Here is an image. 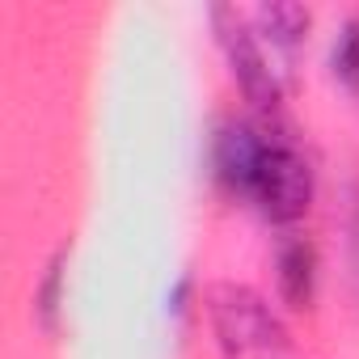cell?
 <instances>
[{
	"mask_svg": "<svg viewBox=\"0 0 359 359\" xmlns=\"http://www.w3.org/2000/svg\"><path fill=\"white\" fill-rule=\"evenodd\" d=\"M220 187L250 199L266 220L292 224L313 203V165L275 123H224L212 148Z\"/></svg>",
	"mask_w": 359,
	"mask_h": 359,
	"instance_id": "6da1fadb",
	"label": "cell"
},
{
	"mask_svg": "<svg viewBox=\"0 0 359 359\" xmlns=\"http://www.w3.org/2000/svg\"><path fill=\"white\" fill-rule=\"evenodd\" d=\"M216 342L229 359H275L287 346V334L271 304L241 283H220L208 300Z\"/></svg>",
	"mask_w": 359,
	"mask_h": 359,
	"instance_id": "7a4b0ae2",
	"label": "cell"
},
{
	"mask_svg": "<svg viewBox=\"0 0 359 359\" xmlns=\"http://www.w3.org/2000/svg\"><path fill=\"white\" fill-rule=\"evenodd\" d=\"M212 22H216V34H220L224 60H229L233 81L241 85V93H245L262 114H275L279 102H283L287 81L279 76V68H275L271 51L262 47L254 22H250L245 13H237V9H216Z\"/></svg>",
	"mask_w": 359,
	"mask_h": 359,
	"instance_id": "3957f363",
	"label": "cell"
},
{
	"mask_svg": "<svg viewBox=\"0 0 359 359\" xmlns=\"http://www.w3.org/2000/svg\"><path fill=\"white\" fill-rule=\"evenodd\" d=\"M250 22H254V30H258L262 47L271 51V60H275L279 76H283V81H292L296 51H300V43H304V34H309V22H313V18H309V9H300V5H266V9L250 13Z\"/></svg>",
	"mask_w": 359,
	"mask_h": 359,
	"instance_id": "277c9868",
	"label": "cell"
},
{
	"mask_svg": "<svg viewBox=\"0 0 359 359\" xmlns=\"http://www.w3.org/2000/svg\"><path fill=\"white\" fill-rule=\"evenodd\" d=\"M279 266V292L292 309H309L313 292H317V250L309 237H287L275 254Z\"/></svg>",
	"mask_w": 359,
	"mask_h": 359,
	"instance_id": "5b68a950",
	"label": "cell"
},
{
	"mask_svg": "<svg viewBox=\"0 0 359 359\" xmlns=\"http://www.w3.org/2000/svg\"><path fill=\"white\" fill-rule=\"evenodd\" d=\"M334 76L351 93H359V18H351L334 39Z\"/></svg>",
	"mask_w": 359,
	"mask_h": 359,
	"instance_id": "8992f818",
	"label": "cell"
},
{
	"mask_svg": "<svg viewBox=\"0 0 359 359\" xmlns=\"http://www.w3.org/2000/svg\"><path fill=\"white\" fill-rule=\"evenodd\" d=\"M64 296H68L64 258H55V262L47 266L43 283H39V296H34V304H39V317H43V325H47V330H55V325H60V313H64Z\"/></svg>",
	"mask_w": 359,
	"mask_h": 359,
	"instance_id": "52a82bcc",
	"label": "cell"
}]
</instances>
